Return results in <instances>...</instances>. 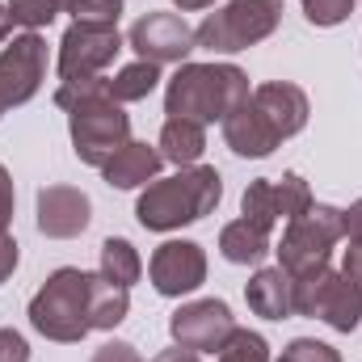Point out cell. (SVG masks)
Masks as SVG:
<instances>
[{
	"label": "cell",
	"mask_w": 362,
	"mask_h": 362,
	"mask_svg": "<svg viewBox=\"0 0 362 362\" xmlns=\"http://www.w3.org/2000/svg\"><path fill=\"white\" fill-rule=\"evenodd\" d=\"M55 105L68 110V135H72V152H76L81 165L101 169L118 148L131 144V118L110 97V81L105 76L64 81L55 89Z\"/></svg>",
	"instance_id": "6da1fadb"
},
{
	"label": "cell",
	"mask_w": 362,
	"mask_h": 362,
	"mask_svg": "<svg viewBox=\"0 0 362 362\" xmlns=\"http://www.w3.org/2000/svg\"><path fill=\"white\" fill-rule=\"evenodd\" d=\"M223 198V177L215 165H189L173 177H156L144 185L135 202V219L148 232H177L185 223L206 219Z\"/></svg>",
	"instance_id": "7a4b0ae2"
},
{
	"label": "cell",
	"mask_w": 362,
	"mask_h": 362,
	"mask_svg": "<svg viewBox=\"0 0 362 362\" xmlns=\"http://www.w3.org/2000/svg\"><path fill=\"white\" fill-rule=\"evenodd\" d=\"M249 76L236 64H181L165 89V114L198 127L223 122L240 101H249Z\"/></svg>",
	"instance_id": "3957f363"
},
{
	"label": "cell",
	"mask_w": 362,
	"mask_h": 362,
	"mask_svg": "<svg viewBox=\"0 0 362 362\" xmlns=\"http://www.w3.org/2000/svg\"><path fill=\"white\" fill-rule=\"evenodd\" d=\"M93 278L97 274L76 270V266H64L55 270L38 295L30 299V325L47 337V341H85L93 333L89 325V295H93Z\"/></svg>",
	"instance_id": "277c9868"
},
{
	"label": "cell",
	"mask_w": 362,
	"mask_h": 362,
	"mask_svg": "<svg viewBox=\"0 0 362 362\" xmlns=\"http://www.w3.org/2000/svg\"><path fill=\"white\" fill-rule=\"evenodd\" d=\"M282 21V0H228L219 13H206L194 30V42L211 55H236L266 42Z\"/></svg>",
	"instance_id": "5b68a950"
},
{
	"label": "cell",
	"mask_w": 362,
	"mask_h": 362,
	"mask_svg": "<svg viewBox=\"0 0 362 362\" xmlns=\"http://www.w3.org/2000/svg\"><path fill=\"white\" fill-rule=\"evenodd\" d=\"M346 240V228H341V211L329 206V202H312L303 215L286 219V232H282V245L274 249L278 253V266L291 274V278H303V274L329 266L333 257V245Z\"/></svg>",
	"instance_id": "8992f818"
},
{
	"label": "cell",
	"mask_w": 362,
	"mask_h": 362,
	"mask_svg": "<svg viewBox=\"0 0 362 362\" xmlns=\"http://www.w3.org/2000/svg\"><path fill=\"white\" fill-rule=\"evenodd\" d=\"M295 286V312L299 316H312V320H325L329 329L337 333H354L362 320V286L350 282L341 270H320L303 274V278H291Z\"/></svg>",
	"instance_id": "52a82bcc"
},
{
	"label": "cell",
	"mask_w": 362,
	"mask_h": 362,
	"mask_svg": "<svg viewBox=\"0 0 362 362\" xmlns=\"http://www.w3.org/2000/svg\"><path fill=\"white\" fill-rule=\"evenodd\" d=\"M122 51V34L110 21H72L59 38V81L101 76Z\"/></svg>",
	"instance_id": "ba28073f"
},
{
	"label": "cell",
	"mask_w": 362,
	"mask_h": 362,
	"mask_svg": "<svg viewBox=\"0 0 362 362\" xmlns=\"http://www.w3.org/2000/svg\"><path fill=\"white\" fill-rule=\"evenodd\" d=\"M47 81V42L25 30L8 47H0V118L13 105H25Z\"/></svg>",
	"instance_id": "9c48e42d"
},
{
	"label": "cell",
	"mask_w": 362,
	"mask_h": 362,
	"mask_svg": "<svg viewBox=\"0 0 362 362\" xmlns=\"http://www.w3.org/2000/svg\"><path fill=\"white\" fill-rule=\"evenodd\" d=\"M232 329H236V316L223 299H194L169 316L173 341L194 354H219V346L232 337Z\"/></svg>",
	"instance_id": "30bf717a"
},
{
	"label": "cell",
	"mask_w": 362,
	"mask_h": 362,
	"mask_svg": "<svg viewBox=\"0 0 362 362\" xmlns=\"http://www.w3.org/2000/svg\"><path fill=\"white\" fill-rule=\"evenodd\" d=\"M148 278H152L156 295H165V299L194 295L206 282V253H202V245H194V240H165L152 253V262H148Z\"/></svg>",
	"instance_id": "8fae6325"
},
{
	"label": "cell",
	"mask_w": 362,
	"mask_h": 362,
	"mask_svg": "<svg viewBox=\"0 0 362 362\" xmlns=\"http://www.w3.org/2000/svg\"><path fill=\"white\" fill-rule=\"evenodd\" d=\"M127 42L148 64H185L189 51L198 47L194 30L185 25V17H177V13H148V17H139L131 25Z\"/></svg>",
	"instance_id": "7c38bea8"
},
{
	"label": "cell",
	"mask_w": 362,
	"mask_h": 362,
	"mask_svg": "<svg viewBox=\"0 0 362 362\" xmlns=\"http://www.w3.org/2000/svg\"><path fill=\"white\" fill-rule=\"evenodd\" d=\"M93 202L76 185H42L38 189V232L51 240H72L89 228Z\"/></svg>",
	"instance_id": "4fadbf2b"
},
{
	"label": "cell",
	"mask_w": 362,
	"mask_h": 362,
	"mask_svg": "<svg viewBox=\"0 0 362 362\" xmlns=\"http://www.w3.org/2000/svg\"><path fill=\"white\" fill-rule=\"evenodd\" d=\"M249 101L262 110V118L274 127L278 139L299 135L308 127V114H312L308 93L299 89V85H291V81H266V85H257V89L249 93Z\"/></svg>",
	"instance_id": "5bb4252c"
},
{
	"label": "cell",
	"mask_w": 362,
	"mask_h": 362,
	"mask_svg": "<svg viewBox=\"0 0 362 362\" xmlns=\"http://www.w3.org/2000/svg\"><path fill=\"white\" fill-rule=\"evenodd\" d=\"M223 139H228V148L236 152V156H249V160H266L274 148L282 144L278 135H274V127L262 118V110L253 105V101H240L223 122Z\"/></svg>",
	"instance_id": "9a60e30c"
},
{
	"label": "cell",
	"mask_w": 362,
	"mask_h": 362,
	"mask_svg": "<svg viewBox=\"0 0 362 362\" xmlns=\"http://www.w3.org/2000/svg\"><path fill=\"white\" fill-rule=\"evenodd\" d=\"M245 299H249L253 316H266V320L295 316V286H291V274L282 266H262L245 282Z\"/></svg>",
	"instance_id": "2e32d148"
},
{
	"label": "cell",
	"mask_w": 362,
	"mask_h": 362,
	"mask_svg": "<svg viewBox=\"0 0 362 362\" xmlns=\"http://www.w3.org/2000/svg\"><path fill=\"white\" fill-rule=\"evenodd\" d=\"M160 165H165L160 148H148V144H135V139H131L127 148H118V152L101 165V177H105V185H114V189H139V185L156 181Z\"/></svg>",
	"instance_id": "e0dca14e"
},
{
	"label": "cell",
	"mask_w": 362,
	"mask_h": 362,
	"mask_svg": "<svg viewBox=\"0 0 362 362\" xmlns=\"http://www.w3.org/2000/svg\"><path fill=\"white\" fill-rule=\"evenodd\" d=\"M219 253L232 266H257L270 253V228H262V223H253V219L240 215V219H232L219 232Z\"/></svg>",
	"instance_id": "ac0fdd59"
},
{
	"label": "cell",
	"mask_w": 362,
	"mask_h": 362,
	"mask_svg": "<svg viewBox=\"0 0 362 362\" xmlns=\"http://www.w3.org/2000/svg\"><path fill=\"white\" fill-rule=\"evenodd\" d=\"M160 156L169 160V165H177V169H189V165H198L202 160V152H206V131L198 127V122H189V118H169L165 127H160Z\"/></svg>",
	"instance_id": "d6986e66"
},
{
	"label": "cell",
	"mask_w": 362,
	"mask_h": 362,
	"mask_svg": "<svg viewBox=\"0 0 362 362\" xmlns=\"http://www.w3.org/2000/svg\"><path fill=\"white\" fill-rule=\"evenodd\" d=\"M127 312H131V291H122V286H114V282H105L97 274L93 278V295H89V325L110 333V329H118L127 320Z\"/></svg>",
	"instance_id": "ffe728a7"
},
{
	"label": "cell",
	"mask_w": 362,
	"mask_h": 362,
	"mask_svg": "<svg viewBox=\"0 0 362 362\" xmlns=\"http://www.w3.org/2000/svg\"><path fill=\"white\" fill-rule=\"evenodd\" d=\"M139 274H144V262H139V253H135L131 240L110 236V240L101 245V278H105V282L131 291V286L139 282Z\"/></svg>",
	"instance_id": "44dd1931"
},
{
	"label": "cell",
	"mask_w": 362,
	"mask_h": 362,
	"mask_svg": "<svg viewBox=\"0 0 362 362\" xmlns=\"http://www.w3.org/2000/svg\"><path fill=\"white\" fill-rule=\"evenodd\" d=\"M156 85H160V64L135 59V64L118 68V76L110 81V97H114L118 105H127V101H144Z\"/></svg>",
	"instance_id": "7402d4cb"
},
{
	"label": "cell",
	"mask_w": 362,
	"mask_h": 362,
	"mask_svg": "<svg viewBox=\"0 0 362 362\" xmlns=\"http://www.w3.org/2000/svg\"><path fill=\"white\" fill-rule=\"evenodd\" d=\"M274 206H278V219H295L312 206V189L299 173H282L274 181Z\"/></svg>",
	"instance_id": "603a6c76"
},
{
	"label": "cell",
	"mask_w": 362,
	"mask_h": 362,
	"mask_svg": "<svg viewBox=\"0 0 362 362\" xmlns=\"http://www.w3.org/2000/svg\"><path fill=\"white\" fill-rule=\"evenodd\" d=\"M219 362H270V346L253 329H232V337L219 346Z\"/></svg>",
	"instance_id": "cb8c5ba5"
},
{
	"label": "cell",
	"mask_w": 362,
	"mask_h": 362,
	"mask_svg": "<svg viewBox=\"0 0 362 362\" xmlns=\"http://www.w3.org/2000/svg\"><path fill=\"white\" fill-rule=\"evenodd\" d=\"M240 211H245V219H253V223H262V228H274V223H278L274 181L270 177L249 181V189H245V198H240Z\"/></svg>",
	"instance_id": "d4e9b609"
},
{
	"label": "cell",
	"mask_w": 362,
	"mask_h": 362,
	"mask_svg": "<svg viewBox=\"0 0 362 362\" xmlns=\"http://www.w3.org/2000/svg\"><path fill=\"white\" fill-rule=\"evenodd\" d=\"M64 8V0H8V13H13V25H25V30H42L55 21V13Z\"/></svg>",
	"instance_id": "484cf974"
},
{
	"label": "cell",
	"mask_w": 362,
	"mask_h": 362,
	"mask_svg": "<svg viewBox=\"0 0 362 362\" xmlns=\"http://www.w3.org/2000/svg\"><path fill=\"white\" fill-rule=\"evenodd\" d=\"M299 4H303V17L320 30H333L354 13V0H299Z\"/></svg>",
	"instance_id": "4316f807"
},
{
	"label": "cell",
	"mask_w": 362,
	"mask_h": 362,
	"mask_svg": "<svg viewBox=\"0 0 362 362\" xmlns=\"http://www.w3.org/2000/svg\"><path fill=\"white\" fill-rule=\"evenodd\" d=\"M278 362H341V354L329 346V341H316V337H295L286 350H282V358Z\"/></svg>",
	"instance_id": "83f0119b"
},
{
	"label": "cell",
	"mask_w": 362,
	"mask_h": 362,
	"mask_svg": "<svg viewBox=\"0 0 362 362\" xmlns=\"http://www.w3.org/2000/svg\"><path fill=\"white\" fill-rule=\"evenodd\" d=\"M64 8L76 21H110V25H118L122 0H64Z\"/></svg>",
	"instance_id": "f1b7e54d"
},
{
	"label": "cell",
	"mask_w": 362,
	"mask_h": 362,
	"mask_svg": "<svg viewBox=\"0 0 362 362\" xmlns=\"http://www.w3.org/2000/svg\"><path fill=\"white\" fill-rule=\"evenodd\" d=\"M0 362H30V341L17 329H0Z\"/></svg>",
	"instance_id": "f546056e"
},
{
	"label": "cell",
	"mask_w": 362,
	"mask_h": 362,
	"mask_svg": "<svg viewBox=\"0 0 362 362\" xmlns=\"http://www.w3.org/2000/svg\"><path fill=\"white\" fill-rule=\"evenodd\" d=\"M93 362H144V358H139V350H135L131 341H105V346L93 354Z\"/></svg>",
	"instance_id": "4dcf8cb0"
},
{
	"label": "cell",
	"mask_w": 362,
	"mask_h": 362,
	"mask_svg": "<svg viewBox=\"0 0 362 362\" xmlns=\"http://www.w3.org/2000/svg\"><path fill=\"white\" fill-rule=\"evenodd\" d=\"M13 206H17L13 177H8V169L0 165V232H8V223H13Z\"/></svg>",
	"instance_id": "1f68e13d"
},
{
	"label": "cell",
	"mask_w": 362,
	"mask_h": 362,
	"mask_svg": "<svg viewBox=\"0 0 362 362\" xmlns=\"http://www.w3.org/2000/svg\"><path fill=\"white\" fill-rule=\"evenodd\" d=\"M13 270H17V240L8 232H0V286L13 278Z\"/></svg>",
	"instance_id": "d6a6232c"
},
{
	"label": "cell",
	"mask_w": 362,
	"mask_h": 362,
	"mask_svg": "<svg viewBox=\"0 0 362 362\" xmlns=\"http://www.w3.org/2000/svg\"><path fill=\"white\" fill-rule=\"evenodd\" d=\"M341 228H346V240L362 245V198H358V202H350V206L341 211Z\"/></svg>",
	"instance_id": "836d02e7"
},
{
	"label": "cell",
	"mask_w": 362,
	"mask_h": 362,
	"mask_svg": "<svg viewBox=\"0 0 362 362\" xmlns=\"http://www.w3.org/2000/svg\"><path fill=\"white\" fill-rule=\"evenodd\" d=\"M341 274L362 286V245H354V240H350V249H346V266H341Z\"/></svg>",
	"instance_id": "e575fe53"
},
{
	"label": "cell",
	"mask_w": 362,
	"mask_h": 362,
	"mask_svg": "<svg viewBox=\"0 0 362 362\" xmlns=\"http://www.w3.org/2000/svg\"><path fill=\"white\" fill-rule=\"evenodd\" d=\"M152 362H198V354H194V350H165V354H156V358Z\"/></svg>",
	"instance_id": "d590c367"
},
{
	"label": "cell",
	"mask_w": 362,
	"mask_h": 362,
	"mask_svg": "<svg viewBox=\"0 0 362 362\" xmlns=\"http://www.w3.org/2000/svg\"><path fill=\"white\" fill-rule=\"evenodd\" d=\"M8 34H13V13H8V4H0V47L8 42Z\"/></svg>",
	"instance_id": "8d00e7d4"
},
{
	"label": "cell",
	"mask_w": 362,
	"mask_h": 362,
	"mask_svg": "<svg viewBox=\"0 0 362 362\" xmlns=\"http://www.w3.org/2000/svg\"><path fill=\"white\" fill-rule=\"evenodd\" d=\"M181 13H198V8H206V4H215V0H173Z\"/></svg>",
	"instance_id": "74e56055"
}]
</instances>
